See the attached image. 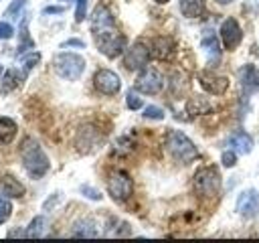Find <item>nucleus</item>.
<instances>
[{"mask_svg": "<svg viewBox=\"0 0 259 243\" xmlns=\"http://www.w3.org/2000/svg\"><path fill=\"white\" fill-rule=\"evenodd\" d=\"M154 2H158V4H166V2H170V0H154Z\"/></svg>", "mask_w": 259, "mask_h": 243, "instance_id": "39", "label": "nucleus"}, {"mask_svg": "<svg viewBox=\"0 0 259 243\" xmlns=\"http://www.w3.org/2000/svg\"><path fill=\"white\" fill-rule=\"evenodd\" d=\"M221 162H223L225 168H233L235 162H237V152H235V150H227V152H223Z\"/></svg>", "mask_w": 259, "mask_h": 243, "instance_id": "31", "label": "nucleus"}, {"mask_svg": "<svg viewBox=\"0 0 259 243\" xmlns=\"http://www.w3.org/2000/svg\"><path fill=\"white\" fill-rule=\"evenodd\" d=\"M198 83H200V87L204 91H208L212 95H221L229 87V79L225 75L214 73V71H202V73H198Z\"/></svg>", "mask_w": 259, "mask_h": 243, "instance_id": "12", "label": "nucleus"}, {"mask_svg": "<svg viewBox=\"0 0 259 243\" xmlns=\"http://www.w3.org/2000/svg\"><path fill=\"white\" fill-rule=\"evenodd\" d=\"M38 61H40V55L38 53H30L28 57H24V73H28L32 67H36Z\"/></svg>", "mask_w": 259, "mask_h": 243, "instance_id": "34", "label": "nucleus"}, {"mask_svg": "<svg viewBox=\"0 0 259 243\" xmlns=\"http://www.w3.org/2000/svg\"><path fill=\"white\" fill-rule=\"evenodd\" d=\"M55 73L65 81H75L85 71V59L77 53H59L53 59Z\"/></svg>", "mask_w": 259, "mask_h": 243, "instance_id": "3", "label": "nucleus"}, {"mask_svg": "<svg viewBox=\"0 0 259 243\" xmlns=\"http://www.w3.org/2000/svg\"><path fill=\"white\" fill-rule=\"evenodd\" d=\"M73 237H97L99 231H97V225L95 221L91 219H81L73 225V231H71Z\"/></svg>", "mask_w": 259, "mask_h": 243, "instance_id": "21", "label": "nucleus"}, {"mask_svg": "<svg viewBox=\"0 0 259 243\" xmlns=\"http://www.w3.org/2000/svg\"><path fill=\"white\" fill-rule=\"evenodd\" d=\"M192 186H194V192L198 196H217L219 190H221V174L217 168L212 166H204V168H198L196 174H194V180H192Z\"/></svg>", "mask_w": 259, "mask_h": 243, "instance_id": "4", "label": "nucleus"}, {"mask_svg": "<svg viewBox=\"0 0 259 243\" xmlns=\"http://www.w3.org/2000/svg\"><path fill=\"white\" fill-rule=\"evenodd\" d=\"M180 12L186 18H198L204 12V0H180Z\"/></svg>", "mask_w": 259, "mask_h": 243, "instance_id": "22", "label": "nucleus"}, {"mask_svg": "<svg viewBox=\"0 0 259 243\" xmlns=\"http://www.w3.org/2000/svg\"><path fill=\"white\" fill-rule=\"evenodd\" d=\"M107 192L117 202L127 200L132 196V192H134V182H132L130 174L123 172V170H113L107 176Z\"/></svg>", "mask_w": 259, "mask_h": 243, "instance_id": "6", "label": "nucleus"}, {"mask_svg": "<svg viewBox=\"0 0 259 243\" xmlns=\"http://www.w3.org/2000/svg\"><path fill=\"white\" fill-rule=\"evenodd\" d=\"M99 140H101V136H99V132H97L93 126H83V128H79V132H77L75 144H77V148H79L81 152H89V150H93V148L99 144Z\"/></svg>", "mask_w": 259, "mask_h": 243, "instance_id": "14", "label": "nucleus"}, {"mask_svg": "<svg viewBox=\"0 0 259 243\" xmlns=\"http://www.w3.org/2000/svg\"><path fill=\"white\" fill-rule=\"evenodd\" d=\"M152 57H156V59H160V61H166V59H170L172 57V53H174V40L172 38H168V36H158L154 43H152Z\"/></svg>", "mask_w": 259, "mask_h": 243, "instance_id": "18", "label": "nucleus"}, {"mask_svg": "<svg viewBox=\"0 0 259 243\" xmlns=\"http://www.w3.org/2000/svg\"><path fill=\"white\" fill-rule=\"evenodd\" d=\"M221 40H223V47L227 51H235L241 40H243V32H241V26L235 18H225L223 24H221Z\"/></svg>", "mask_w": 259, "mask_h": 243, "instance_id": "11", "label": "nucleus"}, {"mask_svg": "<svg viewBox=\"0 0 259 243\" xmlns=\"http://www.w3.org/2000/svg\"><path fill=\"white\" fill-rule=\"evenodd\" d=\"M65 8L63 6H47V8H42V14H61Z\"/></svg>", "mask_w": 259, "mask_h": 243, "instance_id": "37", "label": "nucleus"}, {"mask_svg": "<svg viewBox=\"0 0 259 243\" xmlns=\"http://www.w3.org/2000/svg\"><path fill=\"white\" fill-rule=\"evenodd\" d=\"M24 233H26V237H42V235L47 233V219H45L42 215L34 217Z\"/></svg>", "mask_w": 259, "mask_h": 243, "instance_id": "25", "label": "nucleus"}, {"mask_svg": "<svg viewBox=\"0 0 259 243\" xmlns=\"http://www.w3.org/2000/svg\"><path fill=\"white\" fill-rule=\"evenodd\" d=\"M32 49H34V40L28 34V20L22 18V22H20V43H18L16 57H22L26 51H32Z\"/></svg>", "mask_w": 259, "mask_h": 243, "instance_id": "23", "label": "nucleus"}, {"mask_svg": "<svg viewBox=\"0 0 259 243\" xmlns=\"http://www.w3.org/2000/svg\"><path fill=\"white\" fill-rule=\"evenodd\" d=\"M200 47H202V51H204V55H206V59H208L210 65H214L221 59V43H219V38L212 32H208V34L202 36Z\"/></svg>", "mask_w": 259, "mask_h": 243, "instance_id": "17", "label": "nucleus"}, {"mask_svg": "<svg viewBox=\"0 0 259 243\" xmlns=\"http://www.w3.org/2000/svg\"><path fill=\"white\" fill-rule=\"evenodd\" d=\"M150 57H152V51L148 49V45L144 40H136L130 49H125L123 65L127 71H140V69H146Z\"/></svg>", "mask_w": 259, "mask_h": 243, "instance_id": "7", "label": "nucleus"}, {"mask_svg": "<svg viewBox=\"0 0 259 243\" xmlns=\"http://www.w3.org/2000/svg\"><path fill=\"white\" fill-rule=\"evenodd\" d=\"M16 130H18L16 122H14L12 117L2 115V117H0V146L10 144V142L16 138Z\"/></svg>", "mask_w": 259, "mask_h": 243, "instance_id": "20", "label": "nucleus"}, {"mask_svg": "<svg viewBox=\"0 0 259 243\" xmlns=\"http://www.w3.org/2000/svg\"><path fill=\"white\" fill-rule=\"evenodd\" d=\"M134 87H136L140 93L156 95V93H160L162 87H164V77H162V73H160L158 69H144V71L138 75Z\"/></svg>", "mask_w": 259, "mask_h": 243, "instance_id": "8", "label": "nucleus"}, {"mask_svg": "<svg viewBox=\"0 0 259 243\" xmlns=\"http://www.w3.org/2000/svg\"><path fill=\"white\" fill-rule=\"evenodd\" d=\"M0 73H2V67H0Z\"/></svg>", "mask_w": 259, "mask_h": 243, "instance_id": "40", "label": "nucleus"}, {"mask_svg": "<svg viewBox=\"0 0 259 243\" xmlns=\"http://www.w3.org/2000/svg\"><path fill=\"white\" fill-rule=\"evenodd\" d=\"M125 103H127V107H130V109H140V107L144 105L142 97H140V95H136L134 91H127V95H125Z\"/></svg>", "mask_w": 259, "mask_h": 243, "instance_id": "30", "label": "nucleus"}, {"mask_svg": "<svg viewBox=\"0 0 259 243\" xmlns=\"http://www.w3.org/2000/svg\"><path fill=\"white\" fill-rule=\"evenodd\" d=\"M93 87L103 95H115L121 89V81L119 75L113 73L111 69H99L93 75Z\"/></svg>", "mask_w": 259, "mask_h": 243, "instance_id": "9", "label": "nucleus"}, {"mask_svg": "<svg viewBox=\"0 0 259 243\" xmlns=\"http://www.w3.org/2000/svg\"><path fill=\"white\" fill-rule=\"evenodd\" d=\"M61 47H63V49H65V47H79V49H83V47H85V43H83V40H79V38H69V40H65Z\"/></svg>", "mask_w": 259, "mask_h": 243, "instance_id": "36", "label": "nucleus"}, {"mask_svg": "<svg viewBox=\"0 0 259 243\" xmlns=\"http://www.w3.org/2000/svg\"><path fill=\"white\" fill-rule=\"evenodd\" d=\"M210 109H212L210 103L206 99H202V97H190L186 101V111L192 113V115H202V113H208Z\"/></svg>", "mask_w": 259, "mask_h": 243, "instance_id": "24", "label": "nucleus"}, {"mask_svg": "<svg viewBox=\"0 0 259 243\" xmlns=\"http://www.w3.org/2000/svg\"><path fill=\"white\" fill-rule=\"evenodd\" d=\"M12 34H14L12 24H8V22H0V40H8V38H12Z\"/></svg>", "mask_w": 259, "mask_h": 243, "instance_id": "35", "label": "nucleus"}, {"mask_svg": "<svg viewBox=\"0 0 259 243\" xmlns=\"http://www.w3.org/2000/svg\"><path fill=\"white\" fill-rule=\"evenodd\" d=\"M217 2H219V4H223V6H225V4H231V2H233V0H217Z\"/></svg>", "mask_w": 259, "mask_h": 243, "instance_id": "38", "label": "nucleus"}, {"mask_svg": "<svg viewBox=\"0 0 259 243\" xmlns=\"http://www.w3.org/2000/svg\"><path fill=\"white\" fill-rule=\"evenodd\" d=\"M87 16V0H77V8H75V22H83Z\"/></svg>", "mask_w": 259, "mask_h": 243, "instance_id": "32", "label": "nucleus"}, {"mask_svg": "<svg viewBox=\"0 0 259 243\" xmlns=\"http://www.w3.org/2000/svg\"><path fill=\"white\" fill-rule=\"evenodd\" d=\"M18 154H20L22 166H24V170L28 172L30 178H42V176L49 172V168H51L49 156L45 154L42 146H40L34 138L26 136V138L20 142Z\"/></svg>", "mask_w": 259, "mask_h": 243, "instance_id": "1", "label": "nucleus"}, {"mask_svg": "<svg viewBox=\"0 0 259 243\" xmlns=\"http://www.w3.org/2000/svg\"><path fill=\"white\" fill-rule=\"evenodd\" d=\"M95 45L99 49V53L107 59H115L119 57L123 51H125V34H121L117 28L113 30H107V32H101V34H95Z\"/></svg>", "mask_w": 259, "mask_h": 243, "instance_id": "5", "label": "nucleus"}, {"mask_svg": "<svg viewBox=\"0 0 259 243\" xmlns=\"http://www.w3.org/2000/svg\"><path fill=\"white\" fill-rule=\"evenodd\" d=\"M0 192H2L4 196H10V198H20V196H24L26 188H24V184H22L18 178H14L12 174H2V176H0Z\"/></svg>", "mask_w": 259, "mask_h": 243, "instance_id": "16", "label": "nucleus"}, {"mask_svg": "<svg viewBox=\"0 0 259 243\" xmlns=\"http://www.w3.org/2000/svg\"><path fill=\"white\" fill-rule=\"evenodd\" d=\"M16 85H18V73H16V69H8V71L4 73L2 83H0V93H8V91H12Z\"/></svg>", "mask_w": 259, "mask_h": 243, "instance_id": "26", "label": "nucleus"}, {"mask_svg": "<svg viewBox=\"0 0 259 243\" xmlns=\"http://www.w3.org/2000/svg\"><path fill=\"white\" fill-rule=\"evenodd\" d=\"M10 213H12V205H10V200L4 198V194L0 192V223L6 221V219L10 217Z\"/></svg>", "mask_w": 259, "mask_h": 243, "instance_id": "29", "label": "nucleus"}, {"mask_svg": "<svg viewBox=\"0 0 259 243\" xmlns=\"http://www.w3.org/2000/svg\"><path fill=\"white\" fill-rule=\"evenodd\" d=\"M239 81H241V87L247 95L259 91V69L253 65H245L239 71Z\"/></svg>", "mask_w": 259, "mask_h": 243, "instance_id": "15", "label": "nucleus"}, {"mask_svg": "<svg viewBox=\"0 0 259 243\" xmlns=\"http://www.w3.org/2000/svg\"><path fill=\"white\" fill-rule=\"evenodd\" d=\"M227 144H229L237 154H249V152L253 150V138H251L249 134H245V132L233 134V136L227 140Z\"/></svg>", "mask_w": 259, "mask_h": 243, "instance_id": "19", "label": "nucleus"}, {"mask_svg": "<svg viewBox=\"0 0 259 243\" xmlns=\"http://www.w3.org/2000/svg\"><path fill=\"white\" fill-rule=\"evenodd\" d=\"M235 209L241 217L245 219H253L259 215V192L255 188H247L239 194L237 202H235Z\"/></svg>", "mask_w": 259, "mask_h": 243, "instance_id": "10", "label": "nucleus"}, {"mask_svg": "<svg viewBox=\"0 0 259 243\" xmlns=\"http://www.w3.org/2000/svg\"><path fill=\"white\" fill-rule=\"evenodd\" d=\"M26 2H28V0H12V2H10V6L6 8L4 16H6V18H16V16L20 14V10L26 6Z\"/></svg>", "mask_w": 259, "mask_h": 243, "instance_id": "27", "label": "nucleus"}, {"mask_svg": "<svg viewBox=\"0 0 259 243\" xmlns=\"http://www.w3.org/2000/svg\"><path fill=\"white\" fill-rule=\"evenodd\" d=\"M166 150L168 154L180 162V164H188L198 156V150L194 146V142L180 130H170L166 136Z\"/></svg>", "mask_w": 259, "mask_h": 243, "instance_id": "2", "label": "nucleus"}, {"mask_svg": "<svg viewBox=\"0 0 259 243\" xmlns=\"http://www.w3.org/2000/svg\"><path fill=\"white\" fill-rule=\"evenodd\" d=\"M164 109L162 107H158V105H146L144 107V117H148V119H164Z\"/></svg>", "mask_w": 259, "mask_h": 243, "instance_id": "28", "label": "nucleus"}, {"mask_svg": "<svg viewBox=\"0 0 259 243\" xmlns=\"http://www.w3.org/2000/svg\"><path fill=\"white\" fill-rule=\"evenodd\" d=\"M115 28V20H113V14L107 6H97L91 14V32L93 36L95 34H101V32H107V30H113Z\"/></svg>", "mask_w": 259, "mask_h": 243, "instance_id": "13", "label": "nucleus"}, {"mask_svg": "<svg viewBox=\"0 0 259 243\" xmlns=\"http://www.w3.org/2000/svg\"><path fill=\"white\" fill-rule=\"evenodd\" d=\"M79 190H81V194H85L87 198H93V200H101V192H99L97 188L89 186V184H83Z\"/></svg>", "mask_w": 259, "mask_h": 243, "instance_id": "33", "label": "nucleus"}]
</instances>
